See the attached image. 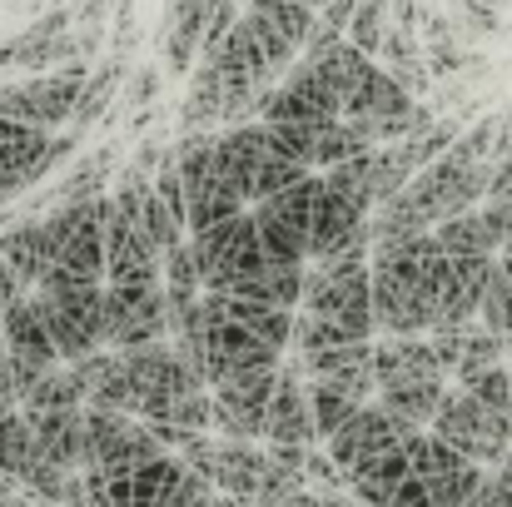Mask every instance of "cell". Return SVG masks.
Segmentation results:
<instances>
[{"label":"cell","mask_w":512,"mask_h":507,"mask_svg":"<svg viewBox=\"0 0 512 507\" xmlns=\"http://www.w3.org/2000/svg\"><path fill=\"white\" fill-rule=\"evenodd\" d=\"M35 463V443H30V428L20 413H5L0 418V478L20 483V473Z\"/></svg>","instance_id":"cell-27"},{"label":"cell","mask_w":512,"mask_h":507,"mask_svg":"<svg viewBox=\"0 0 512 507\" xmlns=\"http://www.w3.org/2000/svg\"><path fill=\"white\" fill-rule=\"evenodd\" d=\"M488 179H493V165L488 160H473V165H463V160H453L448 150L433 160V165H423L398 194L413 204V214L433 229L438 219H453V214H463V209H478L483 204V194H488Z\"/></svg>","instance_id":"cell-2"},{"label":"cell","mask_w":512,"mask_h":507,"mask_svg":"<svg viewBox=\"0 0 512 507\" xmlns=\"http://www.w3.org/2000/svg\"><path fill=\"white\" fill-rule=\"evenodd\" d=\"M165 338V289L160 284H105L100 304V343L105 348H135Z\"/></svg>","instance_id":"cell-6"},{"label":"cell","mask_w":512,"mask_h":507,"mask_svg":"<svg viewBox=\"0 0 512 507\" xmlns=\"http://www.w3.org/2000/svg\"><path fill=\"white\" fill-rule=\"evenodd\" d=\"M264 145H269V155H279V160H299V165L314 169V145H319V130H314V125L279 120V125H264Z\"/></svg>","instance_id":"cell-28"},{"label":"cell","mask_w":512,"mask_h":507,"mask_svg":"<svg viewBox=\"0 0 512 507\" xmlns=\"http://www.w3.org/2000/svg\"><path fill=\"white\" fill-rule=\"evenodd\" d=\"M463 507H512V448L503 453V463H498V468H488V473H483L478 493H473Z\"/></svg>","instance_id":"cell-34"},{"label":"cell","mask_w":512,"mask_h":507,"mask_svg":"<svg viewBox=\"0 0 512 507\" xmlns=\"http://www.w3.org/2000/svg\"><path fill=\"white\" fill-rule=\"evenodd\" d=\"M314 194H319V174L309 169L299 184H289V189H279V194H269L264 204L279 214V219H289L294 229H304L309 234V219H314Z\"/></svg>","instance_id":"cell-29"},{"label":"cell","mask_w":512,"mask_h":507,"mask_svg":"<svg viewBox=\"0 0 512 507\" xmlns=\"http://www.w3.org/2000/svg\"><path fill=\"white\" fill-rule=\"evenodd\" d=\"M120 75H125V60H110V65H100V70H85V85H80V100H75V115H70V120H75V125H90V120L110 105Z\"/></svg>","instance_id":"cell-26"},{"label":"cell","mask_w":512,"mask_h":507,"mask_svg":"<svg viewBox=\"0 0 512 507\" xmlns=\"http://www.w3.org/2000/svg\"><path fill=\"white\" fill-rule=\"evenodd\" d=\"M478 219H483V234L493 239V249H503L512 239V194L483 199V204H478Z\"/></svg>","instance_id":"cell-35"},{"label":"cell","mask_w":512,"mask_h":507,"mask_svg":"<svg viewBox=\"0 0 512 507\" xmlns=\"http://www.w3.org/2000/svg\"><path fill=\"white\" fill-rule=\"evenodd\" d=\"M264 155H269V145H264V125H234V130L214 135L209 165H214V174H224V179L239 189V199L249 204V179H254V169H259Z\"/></svg>","instance_id":"cell-14"},{"label":"cell","mask_w":512,"mask_h":507,"mask_svg":"<svg viewBox=\"0 0 512 507\" xmlns=\"http://www.w3.org/2000/svg\"><path fill=\"white\" fill-rule=\"evenodd\" d=\"M0 259L15 269V279H20L25 289H35V284H40V274L50 269V244H45L40 219L5 224V234H0Z\"/></svg>","instance_id":"cell-17"},{"label":"cell","mask_w":512,"mask_h":507,"mask_svg":"<svg viewBox=\"0 0 512 507\" xmlns=\"http://www.w3.org/2000/svg\"><path fill=\"white\" fill-rule=\"evenodd\" d=\"M408 433H418V428L388 418L378 403H358L339 428L324 438V458H329L339 473H348L353 463H363V458H373V453H383V448H398Z\"/></svg>","instance_id":"cell-9"},{"label":"cell","mask_w":512,"mask_h":507,"mask_svg":"<svg viewBox=\"0 0 512 507\" xmlns=\"http://www.w3.org/2000/svg\"><path fill=\"white\" fill-rule=\"evenodd\" d=\"M353 10H358V0H329V5H324V25L343 30V25L353 20Z\"/></svg>","instance_id":"cell-39"},{"label":"cell","mask_w":512,"mask_h":507,"mask_svg":"<svg viewBox=\"0 0 512 507\" xmlns=\"http://www.w3.org/2000/svg\"><path fill=\"white\" fill-rule=\"evenodd\" d=\"M274 383H279V368H254V373H234V378L214 383L209 388V403H214L209 433L259 443L264 438V413H269Z\"/></svg>","instance_id":"cell-7"},{"label":"cell","mask_w":512,"mask_h":507,"mask_svg":"<svg viewBox=\"0 0 512 507\" xmlns=\"http://www.w3.org/2000/svg\"><path fill=\"white\" fill-rule=\"evenodd\" d=\"M249 219H254V239H259V259L264 264H309L304 229H294L289 219H279L264 199L249 204Z\"/></svg>","instance_id":"cell-19"},{"label":"cell","mask_w":512,"mask_h":507,"mask_svg":"<svg viewBox=\"0 0 512 507\" xmlns=\"http://www.w3.org/2000/svg\"><path fill=\"white\" fill-rule=\"evenodd\" d=\"M309 408H314V433H319V443H324L358 403H353L348 393H339V388H329V383H309Z\"/></svg>","instance_id":"cell-32"},{"label":"cell","mask_w":512,"mask_h":507,"mask_svg":"<svg viewBox=\"0 0 512 507\" xmlns=\"http://www.w3.org/2000/svg\"><path fill=\"white\" fill-rule=\"evenodd\" d=\"M304 174H309V165H299V160L264 155V160H259V169H254V179H249V204H259V199H269V194H279V189L299 184Z\"/></svg>","instance_id":"cell-31"},{"label":"cell","mask_w":512,"mask_h":507,"mask_svg":"<svg viewBox=\"0 0 512 507\" xmlns=\"http://www.w3.org/2000/svg\"><path fill=\"white\" fill-rule=\"evenodd\" d=\"M478 319H483V329H488V334H498L503 343H512V284L503 279L498 259H493V274H488V284H483Z\"/></svg>","instance_id":"cell-25"},{"label":"cell","mask_w":512,"mask_h":507,"mask_svg":"<svg viewBox=\"0 0 512 507\" xmlns=\"http://www.w3.org/2000/svg\"><path fill=\"white\" fill-rule=\"evenodd\" d=\"M80 85H85V65H80V60H65V65H55V70L40 75V80H25V85L0 90V120L35 125V130H55L60 120L75 115Z\"/></svg>","instance_id":"cell-5"},{"label":"cell","mask_w":512,"mask_h":507,"mask_svg":"<svg viewBox=\"0 0 512 507\" xmlns=\"http://www.w3.org/2000/svg\"><path fill=\"white\" fill-rule=\"evenodd\" d=\"M5 493H15V483H10V478H0V498H5Z\"/></svg>","instance_id":"cell-40"},{"label":"cell","mask_w":512,"mask_h":507,"mask_svg":"<svg viewBox=\"0 0 512 507\" xmlns=\"http://www.w3.org/2000/svg\"><path fill=\"white\" fill-rule=\"evenodd\" d=\"M179 483H184V463L160 453V458H150L145 468L130 473V507H160Z\"/></svg>","instance_id":"cell-22"},{"label":"cell","mask_w":512,"mask_h":507,"mask_svg":"<svg viewBox=\"0 0 512 507\" xmlns=\"http://www.w3.org/2000/svg\"><path fill=\"white\" fill-rule=\"evenodd\" d=\"M35 314L45 324V334L55 343L60 363H80L85 353L105 348L100 343V304H105V284L95 279H75L65 269H45L40 284L30 289Z\"/></svg>","instance_id":"cell-1"},{"label":"cell","mask_w":512,"mask_h":507,"mask_svg":"<svg viewBox=\"0 0 512 507\" xmlns=\"http://www.w3.org/2000/svg\"><path fill=\"white\" fill-rule=\"evenodd\" d=\"M388 507H433V498H428V488H423V478H403L398 488H393V498H388Z\"/></svg>","instance_id":"cell-37"},{"label":"cell","mask_w":512,"mask_h":507,"mask_svg":"<svg viewBox=\"0 0 512 507\" xmlns=\"http://www.w3.org/2000/svg\"><path fill=\"white\" fill-rule=\"evenodd\" d=\"M45 145H50V130L0 120V194L5 199L30 189L45 174Z\"/></svg>","instance_id":"cell-12"},{"label":"cell","mask_w":512,"mask_h":507,"mask_svg":"<svg viewBox=\"0 0 512 507\" xmlns=\"http://www.w3.org/2000/svg\"><path fill=\"white\" fill-rule=\"evenodd\" d=\"M264 443H299V448L319 443L309 383L299 378L294 363H279V383H274V398H269V413H264Z\"/></svg>","instance_id":"cell-10"},{"label":"cell","mask_w":512,"mask_h":507,"mask_svg":"<svg viewBox=\"0 0 512 507\" xmlns=\"http://www.w3.org/2000/svg\"><path fill=\"white\" fill-rule=\"evenodd\" d=\"M35 458L60 468V473H80L85 468V408H60V413H35L25 418Z\"/></svg>","instance_id":"cell-11"},{"label":"cell","mask_w":512,"mask_h":507,"mask_svg":"<svg viewBox=\"0 0 512 507\" xmlns=\"http://www.w3.org/2000/svg\"><path fill=\"white\" fill-rule=\"evenodd\" d=\"M204 15H209V0H170V10H165V60H170L174 75L189 70L199 35H204Z\"/></svg>","instance_id":"cell-18"},{"label":"cell","mask_w":512,"mask_h":507,"mask_svg":"<svg viewBox=\"0 0 512 507\" xmlns=\"http://www.w3.org/2000/svg\"><path fill=\"white\" fill-rule=\"evenodd\" d=\"M189 249H194V264H199V289L204 294H229L239 279L259 274L264 259H259V239H254V219L249 209L189 234Z\"/></svg>","instance_id":"cell-4"},{"label":"cell","mask_w":512,"mask_h":507,"mask_svg":"<svg viewBox=\"0 0 512 507\" xmlns=\"http://www.w3.org/2000/svg\"><path fill=\"white\" fill-rule=\"evenodd\" d=\"M483 473H488V468H478V463H463V468H453V473H438V478H428L423 488H428L433 507H463L468 498H473V493H478Z\"/></svg>","instance_id":"cell-30"},{"label":"cell","mask_w":512,"mask_h":507,"mask_svg":"<svg viewBox=\"0 0 512 507\" xmlns=\"http://www.w3.org/2000/svg\"><path fill=\"white\" fill-rule=\"evenodd\" d=\"M368 65H373V60H368V55H358V50H353V45L343 40V45H334V50H329L324 60H314L309 70H314V75L324 80V90H329V95L339 100V115H343V105H348V95H353V90L363 85Z\"/></svg>","instance_id":"cell-21"},{"label":"cell","mask_w":512,"mask_h":507,"mask_svg":"<svg viewBox=\"0 0 512 507\" xmlns=\"http://www.w3.org/2000/svg\"><path fill=\"white\" fill-rule=\"evenodd\" d=\"M503 254H512V239H508V244H503Z\"/></svg>","instance_id":"cell-41"},{"label":"cell","mask_w":512,"mask_h":507,"mask_svg":"<svg viewBox=\"0 0 512 507\" xmlns=\"http://www.w3.org/2000/svg\"><path fill=\"white\" fill-rule=\"evenodd\" d=\"M105 174H110V150H95L85 155L80 165L70 169L60 184H55V204H80V199H100L105 194Z\"/></svg>","instance_id":"cell-24"},{"label":"cell","mask_w":512,"mask_h":507,"mask_svg":"<svg viewBox=\"0 0 512 507\" xmlns=\"http://www.w3.org/2000/svg\"><path fill=\"white\" fill-rule=\"evenodd\" d=\"M403 478H408V458H403V448H383V453L353 463V468L343 473V488L353 493V503L358 507H388L393 488H398Z\"/></svg>","instance_id":"cell-15"},{"label":"cell","mask_w":512,"mask_h":507,"mask_svg":"<svg viewBox=\"0 0 512 507\" xmlns=\"http://www.w3.org/2000/svg\"><path fill=\"white\" fill-rule=\"evenodd\" d=\"M0 343H5V353H10L15 363H30V368H40V373L60 363V358H55V343L45 334V324H40L30 294H20L15 304L0 309Z\"/></svg>","instance_id":"cell-13"},{"label":"cell","mask_w":512,"mask_h":507,"mask_svg":"<svg viewBox=\"0 0 512 507\" xmlns=\"http://www.w3.org/2000/svg\"><path fill=\"white\" fill-rule=\"evenodd\" d=\"M60 408H85V393H80V383H75V373L65 368V363H55V368H45L20 398H15V413L20 418H35V413H60Z\"/></svg>","instance_id":"cell-20"},{"label":"cell","mask_w":512,"mask_h":507,"mask_svg":"<svg viewBox=\"0 0 512 507\" xmlns=\"http://www.w3.org/2000/svg\"><path fill=\"white\" fill-rule=\"evenodd\" d=\"M269 507H324V493H314L309 483L304 488H294V493H284V498H274Z\"/></svg>","instance_id":"cell-38"},{"label":"cell","mask_w":512,"mask_h":507,"mask_svg":"<svg viewBox=\"0 0 512 507\" xmlns=\"http://www.w3.org/2000/svg\"><path fill=\"white\" fill-rule=\"evenodd\" d=\"M428 433L443 438L448 448H458V453H463L468 463H478V468H498L503 453L512 448L508 418H503V413H488V408H483L473 393H463V388H443Z\"/></svg>","instance_id":"cell-3"},{"label":"cell","mask_w":512,"mask_h":507,"mask_svg":"<svg viewBox=\"0 0 512 507\" xmlns=\"http://www.w3.org/2000/svg\"><path fill=\"white\" fill-rule=\"evenodd\" d=\"M493 135H498V120H483L478 130L458 135V140L448 145V155H453V160H463V165H473V160H488V150H493Z\"/></svg>","instance_id":"cell-36"},{"label":"cell","mask_w":512,"mask_h":507,"mask_svg":"<svg viewBox=\"0 0 512 507\" xmlns=\"http://www.w3.org/2000/svg\"><path fill=\"white\" fill-rule=\"evenodd\" d=\"M443 398V378H393L378 388V408L408 428H428Z\"/></svg>","instance_id":"cell-16"},{"label":"cell","mask_w":512,"mask_h":507,"mask_svg":"<svg viewBox=\"0 0 512 507\" xmlns=\"http://www.w3.org/2000/svg\"><path fill=\"white\" fill-rule=\"evenodd\" d=\"M343 40H348L358 55H368V60H373V50L383 45V5H373V0H358L353 20L343 25Z\"/></svg>","instance_id":"cell-33"},{"label":"cell","mask_w":512,"mask_h":507,"mask_svg":"<svg viewBox=\"0 0 512 507\" xmlns=\"http://www.w3.org/2000/svg\"><path fill=\"white\" fill-rule=\"evenodd\" d=\"M428 234H433V244H438L448 259H458V254H498L493 239L483 234L478 209H463V214H453V219H438Z\"/></svg>","instance_id":"cell-23"},{"label":"cell","mask_w":512,"mask_h":507,"mask_svg":"<svg viewBox=\"0 0 512 507\" xmlns=\"http://www.w3.org/2000/svg\"><path fill=\"white\" fill-rule=\"evenodd\" d=\"M284 353L269 348L264 338H254L234 319H204V388L234 378V373H254V368H279Z\"/></svg>","instance_id":"cell-8"}]
</instances>
